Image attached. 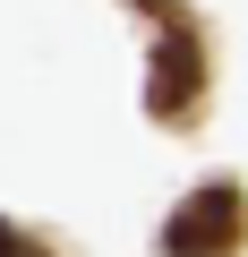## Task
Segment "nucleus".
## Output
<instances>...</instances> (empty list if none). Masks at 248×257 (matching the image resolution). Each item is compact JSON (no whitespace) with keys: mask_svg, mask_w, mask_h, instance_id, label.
I'll use <instances>...</instances> for the list:
<instances>
[{"mask_svg":"<svg viewBox=\"0 0 248 257\" xmlns=\"http://www.w3.org/2000/svg\"><path fill=\"white\" fill-rule=\"evenodd\" d=\"M248 240V197L231 180H205L197 197H180V214L163 223V257H231Z\"/></svg>","mask_w":248,"mask_h":257,"instance_id":"nucleus-1","label":"nucleus"},{"mask_svg":"<svg viewBox=\"0 0 248 257\" xmlns=\"http://www.w3.org/2000/svg\"><path fill=\"white\" fill-rule=\"evenodd\" d=\"M197 103H205V52H197L188 26L163 18V35H154V77H146V111L171 128V120H188Z\"/></svg>","mask_w":248,"mask_h":257,"instance_id":"nucleus-2","label":"nucleus"},{"mask_svg":"<svg viewBox=\"0 0 248 257\" xmlns=\"http://www.w3.org/2000/svg\"><path fill=\"white\" fill-rule=\"evenodd\" d=\"M0 257H52V248H43V240H26L18 223H0Z\"/></svg>","mask_w":248,"mask_h":257,"instance_id":"nucleus-3","label":"nucleus"}]
</instances>
